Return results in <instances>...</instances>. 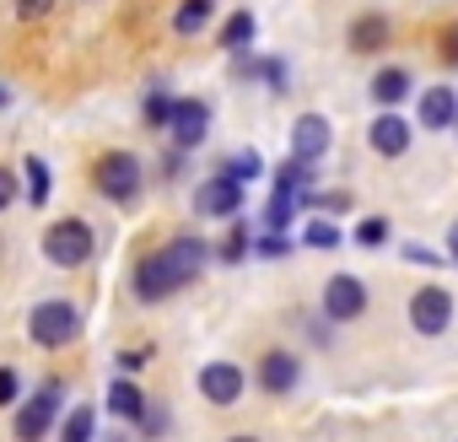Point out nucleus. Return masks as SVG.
<instances>
[{"mask_svg":"<svg viewBox=\"0 0 458 442\" xmlns=\"http://www.w3.org/2000/svg\"><path fill=\"white\" fill-rule=\"evenodd\" d=\"M92 243L98 238H92V227H87L81 216H60L55 227L44 233V259L60 265V270H81L92 259Z\"/></svg>","mask_w":458,"mask_h":442,"instance_id":"1","label":"nucleus"},{"mask_svg":"<svg viewBox=\"0 0 458 442\" xmlns=\"http://www.w3.org/2000/svg\"><path fill=\"white\" fill-rule=\"evenodd\" d=\"M28 335H33V345L60 351V345H71V340L81 335V308H76V302L49 297V302H38V308L28 313Z\"/></svg>","mask_w":458,"mask_h":442,"instance_id":"2","label":"nucleus"},{"mask_svg":"<svg viewBox=\"0 0 458 442\" xmlns=\"http://www.w3.org/2000/svg\"><path fill=\"white\" fill-rule=\"evenodd\" d=\"M92 183H98V194L114 200V205H135V200H140V162H135L130 151H108V157H98Z\"/></svg>","mask_w":458,"mask_h":442,"instance_id":"3","label":"nucleus"},{"mask_svg":"<svg viewBox=\"0 0 458 442\" xmlns=\"http://www.w3.org/2000/svg\"><path fill=\"white\" fill-rule=\"evenodd\" d=\"M361 313H367V281L351 276V270L329 276V281H324V319H329V324H356Z\"/></svg>","mask_w":458,"mask_h":442,"instance_id":"4","label":"nucleus"},{"mask_svg":"<svg viewBox=\"0 0 458 442\" xmlns=\"http://www.w3.org/2000/svg\"><path fill=\"white\" fill-rule=\"evenodd\" d=\"M410 324H415V335H447V324H453V292L447 286H420L415 297H410Z\"/></svg>","mask_w":458,"mask_h":442,"instance_id":"5","label":"nucleus"},{"mask_svg":"<svg viewBox=\"0 0 458 442\" xmlns=\"http://www.w3.org/2000/svg\"><path fill=\"white\" fill-rule=\"evenodd\" d=\"M60 399H65V394H60V383H44V388H38V394H33L22 410H17V442H38V437L55 426V415H60Z\"/></svg>","mask_w":458,"mask_h":442,"instance_id":"6","label":"nucleus"},{"mask_svg":"<svg viewBox=\"0 0 458 442\" xmlns=\"http://www.w3.org/2000/svg\"><path fill=\"white\" fill-rule=\"evenodd\" d=\"M243 183L233 178V173H216V178H205L199 189H194V210L199 216H238L243 210Z\"/></svg>","mask_w":458,"mask_h":442,"instance_id":"7","label":"nucleus"},{"mask_svg":"<svg viewBox=\"0 0 458 442\" xmlns=\"http://www.w3.org/2000/svg\"><path fill=\"white\" fill-rule=\"evenodd\" d=\"M162 259H167V270L178 276V286H189V281H199V270L210 265V243L194 238V233H178L173 243H162Z\"/></svg>","mask_w":458,"mask_h":442,"instance_id":"8","label":"nucleus"},{"mask_svg":"<svg viewBox=\"0 0 458 442\" xmlns=\"http://www.w3.org/2000/svg\"><path fill=\"white\" fill-rule=\"evenodd\" d=\"M199 394L210 399V404H238L243 399V367L238 361H210V367H199Z\"/></svg>","mask_w":458,"mask_h":442,"instance_id":"9","label":"nucleus"},{"mask_svg":"<svg viewBox=\"0 0 458 442\" xmlns=\"http://www.w3.org/2000/svg\"><path fill=\"white\" fill-rule=\"evenodd\" d=\"M329 140H335V130H329V119L324 114H302L297 124H292V157L297 162H324V151H329Z\"/></svg>","mask_w":458,"mask_h":442,"instance_id":"10","label":"nucleus"},{"mask_svg":"<svg viewBox=\"0 0 458 442\" xmlns=\"http://www.w3.org/2000/svg\"><path fill=\"white\" fill-rule=\"evenodd\" d=\"M130 286H135L140 302H162V297L178 292V276L167 270V259H162V249H157V254H146V259L135 265V281H130Z\"/></svg>","mask_w":458,"mask_h":442,"instance_id":"11","label":"nucleus"},{"mask_svg":"<svg viewBox=\"0 0 458 442\" xmlns=\"http://www.w3.org/2000/svg\"><path fill=\"white\" fill-rule=\"evenodd\" d=\"M388 44H394V17L361 12V17L351 22V55H383Z\"/></svg>","mask_w":458,"mask_h":442,"instance_id":"12","label":"nucleus"},{"mask_svg":"<svg viewBox=\"0 0 458 442\" xmlns=\"http://www.w3.org/2000/svg\"><path fill=\"white\" fill-rule=\"evenodd\" d=\"M210 130V108L199 98H178V114H173V146L178 151H194Z\"/></svg>","mask_w":458,"mask_h":442,"instance_id":"13","label":"nucleus"},{"mask_svg":"<svg viewBox=\"0 0 458 442\" xmlns=\"http://www.w3.org/2000/svg\"><path fill=\"white\" fill-rule=\"evenodd\" d=\"M297 378H302V361H297L292 351H265V356H259V388H265V394H292Z\"/></svg>","mask_w":458,"mask_h":442,"instance_id":"14","label":"nucleus"},{"mask_svg":"<svg viewBox=\"0 0 458 442\" xmlns=\"http://www.w3.org/2000/svg\"><path fill=\"white\" fill-rule=\"evenodd\" d=\"M367 146H372L377 157H404V151H410V119H399V114H377L372 130H367Z\"/></svg>","mask_w":458,"mask_h":442,"instance_id":"15","label":"nucleus"},{"mask_svg":"<svg viewBox=\"0 0 458 442\" xmlns=\"http://www.w3.org/2000/svg\"><path fill=\"white\" fill-rule=\"evenodd\" d=\"M372 103H377V114H399V103L410 98V71L404 65H383L377 76H372Z\"/></svg>","mask_w":458,"mask_h":442,"instance_id":"16","label":"nucleus"},{"mask_svg":"<svg viewBox=\"0 0 458 442\" xmlns=\"http://www.w3.org/2000/svg\"><path fill=\"white\" fill-rule=\"evenodd\" d=\"M415 119H420L426 130H453V124H458V92H453V87H431V92H420Z\"/></svg>","mask_w":458,"mask_h":442,"instance_id":"17","label":"nucleus"},{"mask_svg":"<svg viewBox=\"0 0 458 442\" xmlns=\"http://www.w3.org/2000/svg\"><path fill=\"white\" fill-rule=\"evenodd\" d=\"M108 410L119 415V421H146V410H151V399L130 383V378H114L108 383Z\"/></svg>","mask_w":458,"mask_h":442,"instance_id":"18","label":"nucleus"},{"mask_svg":"<svg viewBox=\"0 0 458 442\" xmlns=\"http://www.w3.org/2000/svg\"><path fill=\"white\" fill-rule=\"evenodd\" d=\"M210 12H216V0H183V6L173 12V33L178 38H194L210 28Z\"/></svg>","mask_w":458,"mask_h":442,"instance_id":"19","label":"nucleus"},{"mask_svg":"<svg viewBox=\"0 0 458 442\" xmlns=\"http://www.w3.org/2000/svg\"><path fill=\"white\" fill-rule=\"evenodd\" d=\"M254 44V12H233L221 22V49H233V55H243Z\"/></svg>","mask_w":458,"mask_h":442,"instance_id":"20","label":"nucleus"},{"mask_svg":"<svg viewBox=\"0 0 458 442\" xmlns=\"http://www.w3.org/2000/svg\"><path fill=\"white\" fill-rule=\"evenodd\" d=\"M276 189H292V194H313V162H281L276 167Z\"/></svg>","mask_w":458,"mask_h":442,"instance_id":"21","label":"nucleus"},{"mask_svg":"<svg viewBox=\"0 0 458 442\" xmlns=\"http://www.w3.org/2000/svg\"><path fill=\"white\" fill-rule=\"evenodd\" d=\"M92 426H98L92 404H71V415H65V426H60V442H92Z\"/></svg>","mask_w":458,"mask_h":442,"instance_id":"22","label":"nucleus"},{"mask_svg":"<svg viewBox=\"0 0 458 442\" xmlns=\"http://www.w3.org/2000/svg\"><path fill=\"white\" fill-rule=\"evenodd\" d=\"M302 243L308 249H340V227H335L329 216H313L308 227H302Z\"/></svg>","mask_w":458,"mask_h":442,"instance_id":"23","label":"nucleus"},{"mask_svg":"<svg viewBox=\"0 0 458 442\" xmlns=\"http://www.w3.org/2000/svg\"><path fill=\"white\" fill-rule=\"evenodd\" d=\"M249 249H254L249 221H233V233H226V243H221V259H226V265H238V259H249Z\"/></svg>","mask_w":458,"mask_h":442,"instance_id":"24","label":"nucleus"},{"mask_svg":"<svg viewBox=\"0 0 458 442\" xmlns=\"http://www.w3.org/2000/svg\"><path fill=\"white\" fill-rule=\"evenodd\" d=\"M49 167H44V157H28V205H49Z\"/></svg>","mask_w":458,"mask_h":442,"instance_id":"25","label":"nucleus"},{"mask_svg":"<svg viewBox=\"0 0 458 442\" xmlns=\"http://www.w3.org/2000/svg\"><path fill=\"white\" fill-rule=\"evenodd\" d=\"M356 243H361V249H383V243H388V221H383V216H361V221H356Z\"/></svg>","mask_w":458,"mask_h":442,"instance_id":"26","label":"nucleus"},{"mask_svg":"<svg viewBox=\"0 0 458 442\" xmlns=\"http://www.w3.org/2000/svg\"><path fill=\"white\" fill-rule=\"evenodd\" d=\"M221 173H233V178H238V183H254V178H259V173H265V162H259V157H254V151H238V157H233V162H226V167H221Z\"/></svg>","mask_w":458,"mask_h":442,"instance_id":"27","label":"nucleus"},{"mask_svg":"<svg viewBox=\"0 0 458 442\" xmlns=\"http://www.w3.org/2000/svg\"><path fill=\"white\" fill-rule=\"evenodd\" d=\"M173 114H178V98H162V92L146 98V124H173Z\"/></svg>","mask_w":458,"mask_h":442,"instance_id":"28","label":"nucleus"},{"mask_svg":"<svg viewBox=\"0 0 458 442\" xmlns=\"http://www.w3.org/2000/svg\"><path fill=\"white\" fill-rule=\"evenodd\" d=\"M254 254L281 259V254H292V238H286V233H259V238H254Z\"/></svg>","mask_w":458,"mask_h":442,"instance_id":"29","label":"nucleus"},{"mask_svg":"<svg viewBox=\"0 0 458 442\" xmlns=\"http://www.w3.org/2000/svg\"><path fill=\"white\" fill-rule=\"evenodd\" d=\"M437 55H442V65H458V28L437 33Z\"/></svg>","mask_w":458,"mask_h":442,"instance_id":"30","label":"nucleus"},{"mask_svg":"<svg viewBox=\"0 0 458 442\" xmlns=\"http://www.w3.org/2000/svg\"><path fill=\"white\" fill-rule=\"evenodd\" d=\"M55 12V0H17V17L22 22H38V17H49Z\"/></svg>","mask_w":458,"mask_h":442,"instance_id":"31","label":"nucleus"},{"mask_svg":"<svg viewBox=\"0 0 458 442\" xmlns=\"http://www.w3.org/2000/svg\"><path fill=\"white\" fill-rule=\"evenodd\" d=\"M17 394H22L17 372H12V367H0V404H17Z\"/></svg>","mask_w":458,"mask_h":442,"instance_id":"32","label":"nucleus"},{"mask_svg":"<svg viewBox=\"0 0 458 442\" xmlns=\"http://www.w3.org/2000/svg\"><path fill=\"white\" fill-rule=\"evenodd\" d=\"M404 259H410V265H431V270H442V254H437V249H420V243H410Z\"/></svg>","mask_w":458,"mask_h":442,"instance_id":"33","label":"nucleus"},{"mask_svg":"<svg viewBox=\"0 0 458 442\" xmlns=\"http://www.w3.org/2000/svg\"><path fill=\"white\" fill-rule=\"evenodd\" d=\"M12 200H17V173H12V167H0V210H6Z\"/></svg>","mask_w":458,"mask_h":442,"instance_id":"34","label":"nucleus"},{"mask_svg":"<svg viewBox=\"0 0 458 442\" xmlns=\"http://www.w3.org/2000/svg\"><path fill=\"white\" fill-rule=\"evenodd\" d=\"M140 426H146V437H162V431H167V410H162V404H157V410H146V421H140Z\"/></svg>","mask_w":458,"mask_h":442,"instance_id":"35","label":"nucleus"},{"mask_svg":"<svg viewBox=\"0 0 458 442\" xmlns=\"http://www.w3.org/2000/svg\"><path fill=\"white\" fill-rule=\"evenodd\" d=\"M146 361H151V351H146V345H140V351H124V356H119V367H124V372H140Z\"/></svg>","mask_w":458,"mask_h":442,"instance_id":"36","label":"nucleus"},{"mask_svg":"<svg viewBox=\"0 0 458 442\" xmlns=\"http://www.w3.org/2000/svg\"><path fill=\"white\" fill-rule=\"evenodd\" d=\"M265 81L281 92V87H286V65H281V60H265Z\"/></svg>","mask_w":458,"mask_h":442,"instance_id":"37","label":"nucleus"},{"mask_svg":"<svg viewBox=\"0 0 458 442\" xmlns=\"http://www.w3.org/2000/svg\"><path fill=\"white\" fill-rule=\"evenodd\" d=\"M447 249H453V254H458V227H453V233H447Z\"/></svg>","mask_w":458,"mask_h":442,"instance_id":"38","label":"nucleus"},{"mask_svg":"<svg viewBox=\"0 0 458 442\" xmlns=\"http://www.w3.org/2000/svg\"><path fill=\"white\" fill-rule=\"evenodd\" d=\"M6 103H12V92H6V87H0V108H6Z\"/></svg>","mask_w":458,"mask_h":442,"instance_id":"39","label":"nucleus"},{"mask_svg":"<svg viewBox=\"0 0 458 442\" xmlns=\"http://www.w3.org/2000/svg\"><path fill=\"white\" fill-rule=\"evenodd\" d=\"M233 442H259V437H233Z\"/></svg>","mask_w":458,"mask_h":442,"instance_id":"40","label":"nucleus"},{"mask_svg":"<svg viewBox=\"0 0 458 442\" xmlns=\"http://www.w3.org/2000/svg\"><path fill=\"white\" fill-rule=\"evenodd\" d=\"M108 442H130V437H108Z\"/></svg>","mask_w":458,"mask_h":442,"instance_id":"41","label":"nucleus"},{"mask_svg":"<svg viewBox=\"0 0 458 442\" xmlns=\"http://www.w3.org/2000/svg\"><path fill=\"white\" fill-rule=\"evenodd\" d=\"M453 130H458V124H453Z\"/></svg>","mask_w":458,"mask_h":442,"instance_id":"42","label":"nucleus"}]
</instances>
